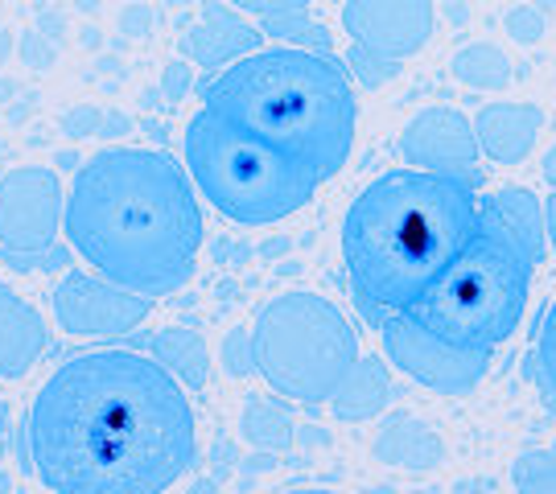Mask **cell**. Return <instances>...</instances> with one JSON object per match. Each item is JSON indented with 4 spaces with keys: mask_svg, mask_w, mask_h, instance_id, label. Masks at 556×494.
<instances>
[{
    "mask_svg": "<svg viewBox=\"0 0 556 494\" xmlns=\"http://www.w3.org/2000/svg\"><path fill=\"white\" fill-rule=\"evenodd\" d=\"M544 112L536 103H491L475 116V137L482 157L495 165H523V157L536 149Z\"/></svg>",
    "mask_w": 556,
    "mask_h": 494,
    "instance_id": "cell-14",
    "label": "cell"
},
{
    "mask_svg": "<svg viewBox=\"0 0 556 494\" xmlns=\"http://www.w3.org/2000/svg\"><path fill=\"white\" fill-rule=\"evenodd\" d=\"M181 50H186V59H194L206 71H219V66H231V62L256 54L264 46H260V29L223 13L219 4H206L202 21L181 38Z\"/></svg>",
    "mask_w": 556,
    "mask_h": 494,
    "instance_id": "cell-16",
    "label": "cell"
},
{
    "mask_svg": "<svg viewBox=\"0 0 556 494\" xmlns=\"http://www.w3.org/2000/svg\"><path fill=\"white\" fill-rule=\"evenodd\" d=\"M66 248L103 280L140 296L178 293L202 252V206L186 165L161 149L116 144L66 190Z\"/></svg>",
    "mask_w": 556,
    "mask_h": 494,
    "instance_id": "cell-2",
    "label": "cell"
},
{
    "mask_svg": "<svg viewBox=\"0 0 556 494\" xmlns=\"http://www.w3.org/2000/svg\"><path fill=\"white\" fill-rule=\"evenodd\" d=\"M165 79H169V96H181V91H186V83H181V66H169V75H165Z\"/></svg>",
    "mask_w": 556,
    "mask_h": 494,
    "instance_id": "cell-31",
    "label": "cell"
},
{
    "mask_svg": "<svg viewBox=\"0 0 556 494\" xmlns=\"http://www.w3.org/2000/svg\"><path fill=\"white\" fill-rule=\"evenodd\" d=\"M388 400H392V376H388L383 358L358 355L351 376L342 379V388L330 395V413L338 420H371L388 408Z\"/></svg>",
    "mask_w": 556,
    "mask_h": 494,
    "instance_id": "cell-17",
    "label": "cell"
},
{
    "mask_svg": "<svg viewBox=\"0 0 556 494\" xmlns=\"http://www.w3.org/2000/svg\"><path fill=\"white\" fill-rule=\"evenodd\" d=\"M351 66H355V75L358 83L367 87V91H376V87H383V83H392L396 79V62H383L376 59V54H367L363 46H351Z\"/></svg>",
    "mask_w": 556,
    "mask_h": 494,
    "instance_id": "cell-24",
    "label": "cell"
},
{
    "mask_svg": "<svg viewBox=\"0 0 556 494\" xmlns=\"http://www.w3.org/2000/svg\"><path fill=\"white\" fill-rule=\"evenodd\" d=\"M227 4H236L243 13H256L260 25L264 21L293 17V13H309V0H227Z\"/></svg>",
    "mask_w": 556,
    "mask_h": 494,
    "instance_id": "cell-26",
    "label": "cell"
},
{
    "mask_svg": "<svg viewBox=\"0 0 556 494\" xmlns=\"http://www.w3.org/2000/svg\"><path fill=\"white\" fill-rule=\"evenodd\" d=\"M544 223H548V243L556 248V190H553V198L544 202Z\"/></svg>",
    "mask_w": 556,
    "mask_h": 494,
    "instance_id": "cell-28",
    "label": "cell"
},
{
    "mask_svg": "<svg viewBox=\"0 0 556 494\" xmlns=\"http://www.w3.org/2000/svg\"><path fill=\"white\" fill-rule=\"evenodd\" d=\"M516 494H556V454L553 449H528L511 461Z\"/></svg>",
    "mask_w": 556,
    "mask_h": 494,
    "instance_id": "cell-23",
    "label": "cell"
},
{
    "mask_svg": "<svg viewBox=\"0 0 556 494\" xmlns=\"http://www.w3.org/2000/svg\"><path fill=\"white\" fill-rule=\"evenodd\" d=\"M478 215H486L503 236L516 243L523 256L540 264L544 259V243H548V223H544V202L523 186H507V190H491L478 198Z\"/></svg>",
    "mask_w": 556,
    "mask_h": 494,
    "instance_id": "cell-15",
    "label": "cell"
},
{
    "mask_svg": "<svg viewBox=\"0 0 556 494\" xmlns=\"http://www.w3.org/2000/svg\"><path fill=\"white\" fill-rule=\"evenodd\" d=\"M149 351L181 388H194V392L206 388V379H211V346H206L202 334L169 326V330H157L149 338Z\"/></svg>",
    "mask_w": 556,
    "mask_h": 494,
    "instance_id": "cell-19",
    "label": "cell"
},
{
    "mask_svg": "<svg viewBox=\"0 0 556 494\" xmlns=\"http://www.w3.org/2000/svg\"><path fill=\"white\" fill-rule=\"evenodd\" d=\"M66 215V194L54 169L17 165L0 174V248L13 264H34V256L54 252Z\"/></svg>",
    "mask_w": 556,
    "mask_h": 494,
    "instance_id": "cell-9",
    "label": "cell"
},
{
    "mask_svg": "<svg viewBox=\"0 0 556 494\" xmlns=\"http://www.w3.org/2000/svg\"><path fill=\"white\" fill-rule=\"evenodd\" d=\"M25 433L50 494H165L199 457L190 395L140 351L66 358L34 395Z\"/></svg>",
    "mask_w": 556,
    "mask_h": 494,
    "instance_id": "cell-1",
    "label": "cell"
},
{
    "mask_svg": "<svg viewBox=\"0 0 556 494\" xmlns=\"http://www.w3.org/2000/svg\"><path fill=\"white\" fill-rule=\"evenodd\" d=\"M46 346V317L13 284H0V379H25L41 363Z\"/></svg>",
    "mask_w": 556,
    "mask_h": 494,
    "instance_id": "cell-13",
    "label": "cell"
},
{
    "mask_svg": "<svg viewBox=\"0 0 556 494\" xmlns=\"http://www.w3.org/2000/svg\"><path fill=\"white\" fill-rule=\"evenodd\" d=\"M268 38H277V46H298V50H318V54H330L334 41H330V29L318 25L309 13H293V17L280 21H264L260 25Z\"/></svg>",
    "mask_w": 556,
    "mask_h": 494,
    "instance_id": "cell-21",
    "label": "cell"
},
{
    "mask_svg": "<svg viewBox=\"0 0 556 494\" xmlns=\"http://www.w3.org/2000/svg\"><path fill=\"white\" fill-rule=\"evenodd\" d=\"M532 379L544 392L548 408H556V301L548 305V314L536 330V346H532Z\"/></svg>",
    "mask_w": 556,
    "mask_h": 494,
    "instance_id": "cell-22",
    "label": "cell"
},
{
    "mask_svg": "<svg viewBox=\"0 0 556 494\" xmlns=\"http://www.w3.org/2000/svg\"><path fill=\"white\" fill-rule=\"evenodd\" d=\"M544 29H548V17L532 9V4H523V9H511L507 13V34L516 41H540L544 38Z\"/></svg>",
    "mask_w": 556,
    "mask_h": 494,
    "instance_id": "cell-27",
    "label": "cell"
},
{
    "mask_svg": "<svg viewBox=\"0 0 556 494\" xmlns=\"http://www.w3.org/2000/svg\"><path fill=\"white\" fill-rule=\"evenodd\" d=\"M478 227V190L420 169L367 181L342 218V268L358 309L413 314Z\"/></svg>",
    "mask_w": 556,
    "mask_h": 494,
    "instance_id": "cell-3",
    "label": "cell"
},
{
    "mask_svg": "<svg viewBox=\"0 0 556 494\" xmlns=\"http://www.w3.org/2000/svg\"><path fill=\"white\" fill-rule=\"evenodd\" d=\"M396 149L408 161V169L462 181L470 190L482 186V149L475 137V119H466L457 107H420L404 124Z\"/></svg>",
    "mask_w": 556,
    "mask_h": 494,
    "instance_id": "cell-10",
    "label": "cell"
},
{
    "mask_svg": "<svg viewBox=\"0 0 556 494\" xmlns=\"http://www.w3.org/2000/svg\"><path fill=\"white\" fill-rule=\"evenodd\" d=\"M285 494H338V491H318V486H301V491H285Z\"/></svg>",
    "mask_w": 556,
    "mask_h": 494,
    "instance_id": "cell-32",
    "label": "cell"
},
{
    "mask_svg": "<svg viewBox=\"0 0 556 494\" xmlns=\"http://www.w3.org/2000/svg\"><path fill=\"white\" fill-rule=\"evenodd\" d=\"M544 181H548V186L556 190V144L548 149V153H544Z\"/></svg>",
    "mask_w": 556,
    "mask_h": 494,
    "instance_id": "cell-29",
    "label": "cell"
},
{
    "mask_svg": "<svg viewBox=\"0 0 556 494\" xmlns=\"http://www.w3.org/2000/svg\"><path fill=\"white\" fill-rule=\"evenodd\" d=\"M536 264L519 252L486 215H478L475 236L420 296L413 309L425 330L466 351H495L519 330L528 309Z\"/></svg>",
    "mask_w": 556,
    "mask_h": 494,
    "instance_id": "cell-6",
    "label": "cell"
},
{
    "mask_svg": "<svg viewBox=\"0 0 556 494\" xmlns=\"http://www.w3.org/2000/svg\"><path fill=\"white\" fill-rule=\"evenodd\" d=\"M450 71H454L457 83H466L470 91H498V87H507L511 83V59H507V50H498L491 41H475V46H462L450 62Z\"/></svg>",
    "mask_w": 556,
    "mask_h": 494,
    "instance_id": "cell-20",
    "label": "cell"
},
{
    "mask_svg": "<svg viewBox=\"0 0 556 494\" xmlns=\"http://www.w3.org/2000/svg\"><path fill=\"white\" fill-rule=\"evenodd\" d=\"M376 457L388 466H408V470H429L445 457L441 436L417 420V416H396L392 425H383L376 436Z\"/></svg>",
    "mask_w": 556,
    "mask_h": 494,
    "instance_id": "cell-18",
    "label": "cell"
},
{
    "mask_svg": "<svg viewBox=\"0 0 556 494\" xmlns=\"http://www.w3.org/2000/svg\"><path fill=\"white\" fill-rule=\"evenodd\" d=\"M181 153L194 190L239 227H273L298 215L321 186L305 161L289 157L285 149L243 132L239 124L206 107L186 124Z\"/></svg>",
    "mask_w": 556,
    "mask_h": 494,
    "instance_id": "cell-5",
    "label": "cell"
},
{
    "mask_svg": "<svg viewBox=\"0 0 556 494\" xmlns=\"http://www.w3.org/2000/svg\"><path fill=\"white\" fill-rule=\"evenodd\" d=\"M342 29L383 62H404L433 38V0H342Z\"/></svg>",
    "mask_w": 556,
    "mask_h": 494,
    "instance_id": "cell-12",
    "label": "cell"
},
{
    "mask_svg": "<svg viewBox=\"0 0 556 494\" xmlns=\"http://www.w3.org/2000/svg\"><path fill=\"white\" fill-rule=\"evenodd\" d=\"M50 309L62 334L75 338H124L149 317L153 301L128 293L100 273H66L50 293Z\"/></svg>",
    "mask_w": 556,
    "mask_h": 494,
    "instance_id": "cell-11",
    "label": "cell"
},
{
    "mask_svg": "<svg viewBox=\"0 0 556 494\" xmlns=\"http://www.w3.org/2000/svg\"><path fill=\"white\" fill-rule=\"evenodd\" d=\"M553 454H556V445H553Z\"/></svg>",
    "mask_w": 556,
    "mask_h": 494,
    "instance_id": "cell-33",
    "label": "cell"
},
{
    "mask_svg": "<svg viewBox=\"0 0 556 494\" xmlns=\"http://www.w3.org/2000/svg\"><path fill=\"white\" fill-rule=\"evenodd\" d=\"M379 338H383V355L392 358V367L404 376L429 388L438 395H466L491 371V355L495 351H466L454 346L441 334L425 330L413 314H396L379 321Z\"/></svg>",
    "mask_w": 556,
    "mask_h": 494,
    "instance_id": "cell-8",
    "label": "cell"
},
{
    "mask_svg": "<svg viewBox=\"0 0 556 494\" xmlns=\"http://www.w3.org/2000/svg\"><path fill=\"white\" fill-rule=\"evenodd\" d=\"M13 54V34H9V25L0 21V62Z\"/></svg>",
    "mask_w": 556,
    "mask_h": 494,
    "instance_id": "cell-30",
    "label": "cell"
},
{
    "mask_svg": "<svg viewBox=\"0 0 556 494\" xmlns=\"http://www.w3.org/2000/svg\"><path fill=\"white\" fill-rule=\"evenodd\" d=\"M256 376L293 404H330L358 363V338L346 314L318 293H280L252 326Z\"/></svg>",
    "mask_w": 556,
    "mask_h": 494,
    "instance_id": "cell-7",
    "label": "cell"
},
{
    "mask_svg": "<svg viewBox=\"0 0 556 494\" xmlns=\"http://www.w3.org/2000/svg\"><path fill=\"white\" fill-rule=\"evenodd\" d=\"M223 363L236 376H252L256 371V355H252V330H231L223 342Z\"/></svg>",
    "mask_w": 556,
    "mask_h": 494,
    "instance_id": "cell-25",
    "label": "cell"
},
{
    "mask_svg": "<svg viewBox=\"0 0 556 494\" xmlns=\"http://www.w3.org/2000/svg\"><path fill=\"white\" fill-rule=\"evenodd\" d=\"M202 107L305 161L321 181L355 149V83L334 54L264 46L202 83Z\"/></svg>",
    "mask_w": 556,
    "mask_h": 494,
    "instance_id": "cell-4",
    "label": "cell"
}]
</instances>
